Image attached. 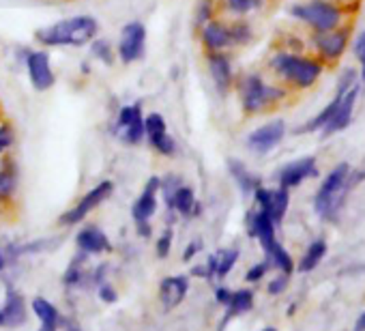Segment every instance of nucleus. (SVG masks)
<instances>
[{
  "label": "nucleus",
  "mask_w": 365,
  "mask_h": 331,
  "mask_svg": "<svg viewBox=\"0 0 365 331\" xmlns=\"http://www.w3.org/2000/svg\"><path fill=\"white\" fill-rule=\"evenodd\" d=\"M99 35V22L93 16H73L50 26H43L35 33V39L41 46H71L82 48L88 46Z\"/></svg>",
  "instance_id": "1"
},
{
  "label": "nucleus",
  "mask_w": 365,
  "mask_h": 331,
  "mask_svg": "<svg viewBox=\"0 0 365 331\" xmlns=\"http://www.w3.org/2000/svg\"><path fill=\"white\" fill-rule=\"evenodd\" d=\"M269 67L279 76L284 82L292 84L294 88H309L318 82L322 73V63L307 58V56H297L290 52H279L271 58Z\"/></svg>",
  "instance_id": "2"
},
{
  "label": "nucleus",
  "mask_w": 365,
  "mask_h": 331,
  "mask_svg": "<svg viewBox=\"0 0 365 331\" xmlns=\"http://www.w3.org/2000/svg\"><path fill=\"white\" fill-rule=\"evenodd\" d=\"M239 95H241L243 112L247 116H254L273 108L277 101H282L286 97V91L282 86L267 84L260 73H247L239 82Z\"/></svg>",
  "instance_id": "3"
},
{
  "label": "nucleus",
  "mask_w": 365,
  "mask_h": 331,
  "mask_svg": "<svg viewBox=\"0 0 365 331\" xmlns=\"http://www.w3.org/2000/svg\"><path fill=\"white\" fill-rule=\"evenodd\" d=\"M348 175H350V166L339 163L322 181L320 190L316 192V200H314V209H316V213L320 218H333V213L337 209V203H339L341 194L346 192Z\"/></svg>",
  "instance_id": "4"
},
{
  "label": "nucleus",
  "mask_w": 365,
  "mask_h": 331,
  "mask_svg": "<svg viewBox=\"0 0 365 331\" xmlns=\"http://www.w3.org/2000/svg\"><path fill=\"white\" fill-rule=\"evenodd\" d=\"M290 14L307 22L316 33L333 31L341 22V11L335 5L327 3V0H312V3H305V5H294Z\"/></svg>",
  "instance_id": "5"
},
{
  "label": "nucleus",
  "mask_w": 365,
  "mask_h": 331,
  "mask_svg": "<svg viewBox=\"0 0 365 331\" xmlns=\"http://www.w3.org/2000/svg\"><path fill=\"white\" fill-rule=\"evenodd\" d=\"M112 192H114V183H112V181H101V183H97L93 190H88V192L78 200L76 207L67 209V211L58 218V224H61V226H76V224L84 222L101 203H106V200L112 196Z\"/></svg>",
  "instance_id": "6"
},
{
  "label": "nucleus",
  "mask_w": 365,
  "mask_h": 331,
  "mask_svg": "<svg viewBox=\"0 0 365 331\" xmlns=\"http://www.w3.org/2000/svg\"><path fill=\"white\" fill-rule=\"evenodd\" d=\"M159 185H161V179L159 177H150L142 190V194L135 198L133 207H131V215H133V222H135V228H138V235L140 237H150L153 233V226H150V220L153 215L157 213V194H159Z\"/></svg>",
  "instance_id": "7"
},
{
  "label": "nucleus",
  "mask_w": 365,
  "mask_h": 331,
  "mask_svg": "<svg viewBox=\"0 0 365 331\" xmlns=\"http://www.w3.org/2000/svg\"><path fill=\"white\" fill-rule=\"evenodd\" d=\"M144 48H146V26L142 22L125 24L120 31L118 46H116V56L125 65H129L144 56Z\"/></svg>",
  "instance_id": "8"
},
{
  "label": "nucleus",
  "mask_w": 365,
  "mask_h": 331,
  "mask_svg": "<svg viewBox=\"0 0 365 331\" xmlns=\"http://www.w3.org/2000/svg\"><path fill=\"white\" fill-rule=\"evenodd\" d=\"M284 136H286V123L282 118L269 121L247 136V148L256 155H267L284 140Z\"/></svg>",
  "instance_id": "9"
},
{
  "label": "nucleus",
  "mask_w": 365,
  "mask_h": 331,
  "mask_svg": "<svg viewBox=\"0 0 365 331\" xmlns=\"http://www.w3.org/2000/svg\"><path fill=\"white\" fill-rule=\"evenodd\" d=\"M26 69H29V78L31 84L37 93H46L54 86L56 76L52 71V63H50V54L46 50H31V54L26 56Z\"/></svg>",
  "instance_id": "10"
},
{
  "label": "nucleus",
  "mask_w": 365,
  "mask_h": 331,
  "mask_svg": "<svg viewBox=\"0 0 365 331\" xmlns=\"http://www.w3.org/2000/svg\"><path fill=\"white\" fill-rule=\"evenodd\" d=\"M198 41L205 48V52H226L232 46V35H230V24L224 20L213 18L205 26L198 29Z\"/></svg>",
  "instance_id": "11"
},
{
  "label": "nucleus",
  "mask_w": 365,
  "mask_h": 331,
  "mask_svg": "<svg viewBox=\"0 0 365 331\" xmlns=\"http://www.w3.org/2000/svg\"><path fill=\"white\" fill-rule=\"evenodd\" d=\"M254 200L258 205V209H262L271 220L273 224H282L286 211H288V203H290V196H288V190L284 188H277V190H267V188H256L254 190Z\"/></svg>",
  "instance_id": "12"
},
{
  "label": "nucleus",
  "mask_w": 365,
  "mask_h": 331,
  "mask_svg": "<svg viewBox=\"0 0 365 331\" xmlns=\"http://www.w3.org/2000/svg\"><path fill=\"white\" fill-rule=\"evenodd\" d=\"M26 322H29V307H26L24 297L18 290L7 288L5 303L0 305V327L18 329Z\"/></svg>",
  "instance_id": "13"
},
{
  "label": "nucleus",
  "mask_w": 365,
  "mask_h": 331,
  "mask_svg": "<svg viewBox=\"0 0 365 331\" xmlns=\"http://www.w3.org/2000/svg\"><path fill=\"white\" fill-rule=\"evenodd\" d=\"M207 67L211 73V80L220 93H228L235 84V71L230 56L226 52H207Z\"/></svg>",
  "instance_id": "14"
},
{
  "label": "nucleus",
  "mask_w": 365,
  "mask_h": 331,
  "mask_svg": "<svg viewBox=\"0 0 365 331\" xmlns=\"http://www.w3.org/2000/svg\"><path fill=\"white\" fill-rule=\"evenodd\" d=\"M314 175H316V157L307 155V157L294 159L279 170V188H284V190L297 188Z\"/></svg>",
  "instance_id": "15"
},
{
  "label": "nucleus",
  "mask_w": 365,
  "mask_h": 331,
  "mask_svg": "<svg viewBox=\"0 0 365 331\" xmlns=\"http://www.w3.org/2000/svg\"><path fill=\"white\" fill-rule=\"evenodd\" d=\"M356 95H359V86H356V84H354L352 88L346 91V95L339 99V103H337L333 116H331L329 123L322 127V136H324V138H327V136H333V133H337V131H341L344 127L350 125V121H352V108H354Z\"/></svg>",
  "instance_id": "16"
},
{
  "label": "nucleus",
  "mask_w": 365,
  "mask_h": 331,
  "mask_svg": "<svg viewBox=\"0 0 365 331\" xmlns=\"http://www.w3.org/2000/svg\"><path fill=\"white\" fill-rule=\"evenodd\" d=\"M76 245H78V250L80 252H84V254H106V252H112V241L108 239V235L99 228V226H95V224H88V226H84L80 233H78V237H76Z\"/></svg>",
  "instance_id": "17"
},
{
  "label": "nucleus",
  "mask_w": 365,
  "mask_h": 331,
  "mask_svg": "<svg viewBox=\"0 0 365 331\" xmlns=\"http://www.w3.org/2000/svg\"><path fill=\"white\" fill-rule=\"evenodd\" d=\"M348 29H333V31H327V33H318L316 35V48L318 52L327 58V61H337L346 46H348Z\"/></svg>",
  "instance_id": "18"
},
{
  "label": "nucleus",
  "mask_w": 365,
  "mask_h": 331,
  "mask_svg": "<svg viewBox=\"0 0 365 331\" xmlns=\"http://www.w3.org/2000/svg\"><path fill=\"white\" fill-rule=\"evenodd\" d=\"M247 224H250V235L260 241L264 252H269L277 243V239H275V224H273V220L262 209L250 213Z\"/></svg>",
  "instance_id": "19"
},
{
  "label": "nucleus",
  "mask_w": 365,
  "mask_h": 331,
  "mask_svg": "<svg viewBox=\"0 0 365 331\" xmlns=\"http://www.w3.org/2000/svg\"><path fill=\"white\" fill-rule=\"evenodd\" d=\"M190 290V280L185 275H170L163 277L159 284V301L165 307H176L178 303H182Z\"/></svg>",
  "instance_id": "20"
},
{
  "label": "nucleus",
  "mask_w": 365,
  "mask_h": 331,
  "mask_svg": "<svg viewBox=\"0 0 365 331\" xmlns=\"http://www.w3.org/2000/svg\"><path fill=\"white\" fill-rule=\"evenodd\" d=\"M168 209L170 211H176L180 215H185V218H196L202 211V207L196 200V192L192 188H187V185H180L174 192V196L168 203Z\"/></svg>",
  "instance_id": "21"
},
{
  "label": "nucleus",
  "mask_w": 365,
  "mask_h": 331,
  "mask_svg": "<svg viewBox=\"0 0 365 331\" xmlns=\"http://www.w3.org/2000/svg\"><path fill=\"white\" fill-rule=\"evenodd\" d=\"M31 307H33L35 316L39 318V322L43 325V329H56L63 320L61 310L54 303H50L46 297H35L31 301Z\"/></svg>",
  "instance_id": "22"
},
{
  "label": "nucleus",
  "mask_w": 365,
  "mask_h": 331,
  "mask_svg": "<svg viewBox=\"0 0 365 331\" xmlns=\"http://www.w3.org/2000/svg\"><path fill=\"white\" fill-rule=\"evenodd\" d=\"M254 307V292L250 288H241V290H235L228 305H226V316H224V325H228L232 318H237L239 314H245Z\"/></svg>",
  "instance_id": "23"
},
{
  "label": "nucleus",
  "mask_w": 365,
  "mask_h": 331,
  "mask_svg": "<svg viewBox=\"0 0 365 331\" xmlns=\"http://www.w3.org/2000/svg\"><path fill=\"white\" fill-rule=\"evenodd\" d=\"M228 170H230V175L235 177L239 190H241L245 196H247V194H254V190L260 188L258 177L252 175V173L247 170V166H245L243 161H239V159H228Z\"/></svg>",
  "instance_id": "24"
},
{
  "label": "nucleus",
  "mask_w": 365,
  "mask_h": 331,
  "mask_svg": "<svg viewBox=\"0 0 365 331\" xmlns=\"http://www.w3.org/2000/svg\"><path fill=\"white\" fill-rule=\"evenodd\" d=\"M16 190H18V173H16V166L7 161L3 168H0V203L14 200Z\"/></svg>",
  "instance_id": "25"
},
{
  "label": "nucleus",
  "mask_w": 365,
  "mask_h": 331,
  "mask_svg": "<svg viewBox=\"0 0 365 331\" xmlns=\"http://www.w3.org/2000/svg\"><path fill=\"white\" fill-rule=\"evenodd\" d=\"M324 254H327V243H324L322 239L314 241V243L307 248V252L303 254V258H301V263H299V271L307 273V271L316 269V267L320 265V260L324 258Z\"/></svg>",
  "instance_id": "26"
},
{
  "label": "nucleus",
  "mask_w": 365,
  "mask_h": 331,
  "mask_svg": "<svg viewBox=\"0 0 365 331\" xmlns=\"http://www.w3.org/2000/svg\"><path fill=\"white\" fill-rule=\"evenodd\" d=\"M267 260L271 263V267H277L282 273L290 275L292 269H294V263L290 258V254L282 248V243H275L269 252H267Z\"/></svg>",
  "instance_id": "27"
},
{
  "label": "nucleus",
  "mask_w": 365,
  "mask_h": 331,
  "mask_svg": "<svg viewBox=\"0 0 365 331\" xmlns=\"http://www.w3.org/2000/svg\"><path fill=\"white\" fill-rule=\"evenodd\" d=\"M168 133V125H165V118L159 114V112H150L148 116H144V138L148 142L161 138Z\"/></svg>",
  "instance_id": "28"
},
{
  "label": "nucleus",
  "mask_w": 365,
  "mask_h": 331,
  "mask_svg": "<svg viewBox=\"0 0 365 331\" xmlns=\"http://www.w3.org/2000/svg\"><path fill=\"white\" fill-rule=\"evenodd\" d=\"M88 46H91V52H93L95 58H99V61L106 63V65H114L116 50H114V46H112L108 39H93Z\"/></svg>",
  "instance_id": "29"
},
{
  "label": "nucleus",
  "mask_w": 365,
  "mask_h": 331,
  "mask_svg": "<svg viewBox=\"0 0 365 331\" xmlns=\"http://www.w3.org/2000/svg\"><path fill=\"white\" fill-rule=\"evenodd\" d=\"M260 5H262V0H222V7L232 16H247Z\"/></svg>",
  "instance_id": "30"
},
{
  "label": "nucleus",
  "mask_w": 365,
  "mask_h": 331,
  "mask_svg": "<svg viewBox=\"0 0 365 331\" xmlns=\"http://www.w3.org/2000/svg\"><path fill=\"white\" fill-rule=\"evenodd\" d=\"M215 256H217V273L215 275L217 277H226L235 269V265L239 260V250H222Z\"/></svg>",
  "instance_id": "31"
},
{
  "label": "nucleus",
  "mask_w": 365,
  "mask_h": 331,
  "mask_svg": "<svg viewBox=\"0 0 365 331\" xmlns=\"http://www.w3.org/2000/svg\"><path fill=\"white\" fill-rule=\"evenodd\" d=\"M217 14V3L215 0H200L196 7V31L200 26H205L207 22H211Z\"/></svg>",
  "instance_id": "32"
},
{
  "label": "nucleus",
  "mask_w": 365,
  "mask_h": 331,
  "mask_svg": "<svg viewBox=\"0 0 365 331\" xmlns=\"http://www.w3.org/2000/svg\"><path fill=\"white\" fill-rule=\"evenodd\" d=\"M230 35H232V46H235V48H237V46H247V44L252 41V37H254L252 26L245 24V22H235V24H230Z\"/></svg>",
  "instance_id": "33"
},
{
  "label": "nucleus",
  "mask_w": 365,
  "mask_h": 331,
  "mask_svg": "<svg viewBox=\"0 0 365 331\" xmlns=\"http://www.w3.org/2000/svg\"><path fill=\"white\" fill-rule=\"evenodd\" d=\"M142 116V103H131V106H123L116 114V131H120L123 127H127L133 118Z\"/></svg>",
  "instance_id": "34"
},
{
  "label": "nucleus",
  "mask_w": 365,
  "mask_h": 331,
  "mask_svg": "<svg viewBox=\"0 0 365 331\" xmlns=\"http://www.w3.org/2000/svg\"><path fill=\"white\" fill-rule=\"evenodd\" d=\"M148 144H150L153 151H157L163 157H174L176 155V140L170 133H165V136H161V138H157V140H153Z\"/></svg>",
  "instance_id": "35"
},
{
  "label": "nucleus",
  "mask_w": 365,
  "mask_h": 331,
  "mask_svg": "<svg viewBox=\"0 0 365 331\" xmlns=\"http://www.w3.org/2000/svg\"><path fill=\"white\" fill-rule=\"evenodd\" d=\"M16 144V129L9 121H0V155H5Z\"/></svg>",
  "instance_id": "36"
},
{
  "label": "nucleus",
  "mask_w": 365,
  "mask_h": 331,
  "mask_svg": "<svg viewBox=\"0 0 365 331\" xmlns=\"http://www.w3.org/2000/svg\"><path fill=\"white\" fill-rule=\"evenodd\" d=\"M180 185H182V179H180L178 175H168V177H163V179H161L159 192L163 194V198H165V205L170 203V198L174 196V192H176Z\"/></svg>",
  "instance_id": "37"
},
{
  "label": "nucleus",
  "mask_w": 365,
  "mask_h": 331,
  "mask_svg": "<svg viewBox=\"0 0 365 331\" xmlns=\"http://www.w3.org/2000/svg\"><path fill=\"white\" fill-rule=\"evenodd\" d=\"M172 230L165 228L159 237H157V243H155V252H157V258H168L170 250H172Z\"/></svg>",
  "instance_id": "38"
},
{
  "label": "nucleus",
  "mask_w": 365,
  "mask_h": 331,
  "mask_svg": "<svg viewBox=\"0 0 365 331\" xmlns=\"http://www.w3.org/2000/svg\"><path fill=\"white\" fill-rule=\"evenodd\" d=\"M269 267H271V263L269 260H264V263H258V265H254L250 271H247V275H245V280L247 282H260L264 275H267V271H269Z\"/></svg>",
  "instance_id": "39"
},
{
  "label": "nucleus",
  "mask_w": 365,
  "mask_h": 331,
  "mask_svg": "<svg viewBox=\"0 0 365 331\" xmlns=\"http://www.w3.org/2000/svg\"><path fill=\"white\" fill-rule=\"evenodd\" d=\"M286 288H288V275L286 273H282V275H277L275 280L269 282V292L271 295H282Z\"/></svg>",
  "instance_id": "40"
},
{
  "label": "nucleus",
  "mask_w": 365,
  "mask_h": 331,
  "mask_svg": "<svg viewBox=\"0 0 365 331\" xmlns=\"http://www.w3.org/2000/svg\"><path fill=\"white\" fill-rule=\"evenodd\" d=\"M99 297H101V301H106V303H114V301L118 299V292H116L108 282H103V284H99Z\"/></svg>",
  "instance_id": "41"
},
{
  "label": "nucleus",
  "mask_w": 365,
  "mask_h": 331,
  "mask_svg": "<svg viewBox=\"0 0 365 331\" xmlns=\"http://www.w3.org/2000/svg\"><path fill=\"white\" fill-rule=\"evenodd\" d=\"M200 248H202V241H192L187 248H185V252H182V260L185 263H190L198 252H200Z\"/></svg>",
  "instance_id": "42"
},
{
  "label": "nucleus",
  "mask_w": 365,
  "mask_h": 331,
  "mask_svg": "<svg viewBox=\"0 0 365 331\" xmlns=\"http://www.w3.org/2000/svg\"><path fill=\"white\" fill-rule=\"evenodd\" d=\"M230 297H232V290H228L226 286H220V288L215 290V299H217L220 305H228Z\"/></svg>",
  "instance_id": "43"
},
{
  "label": "nucleus",
  "mask_w": 365,
  "mask_h": 331,
  "mask_svg": "<svg viewBox=\"0 0 365 331\" xmlns=\"http://www.w3.org/2000/svg\"><path fill=\"white\" fill-rule=\"evenodd\" d=\"M354 54L359 56V61H363V56H365V31L354 41Z\"/></svg>",
  "instance_id": "44"
},
{
  "label": "nucleus",
  "mask_w": 365,
  "mask_h": 331,
  "mask_svg": "<svg viewBox=\"0 0 365 331\" xmlns=\"http://www.w3.org/2000/svg\"><path fill=\"white\" fill-rule=\"evenodd\" d=\"M3 269H5V256H3V252H0V273H3Z\"/></svg>",
  "instance_id": "45"
},
{
  "label": "nucleus",
  "mask_w": 365,
  "mask_h": 331,
  "mask_svg": "<svg viewBox=\"0 0 365 331\" xmlns=\"http://www.w3.org/2000/svg\"><path fill=\"white\" fill-rule=\"evenodd\" d=\"M260 331H277L275 327H264V329H260Z\"/></svg>",
  "instance_id": "46"
},
{
  "label": "nucleus",
  "mask_w": 365,
  "mask_h": 331,
  "mask_svg": "<svg viewBox=\"0 0 365 331\" xmlns=\"http://www.w3.org/2000/svg\"><path fill=\"white\" fill-rule=\"evenodd\" d=\"M69 331H80V327H76V325H71V327H69Z\"/></svg>",
  "instance_id": "47"
},
{
  "label": "nucleus",
  "mask_w": 365,
  "mask_h": 331,
  "mask_svg": "<svg viewBox=\"0 0 365 331\" xmlns=\"http://www.w3.org/2000/svg\"><path fill=\"white\" fill-rule=\"evenodd\" d=\"M361 63H363V80H365V56H363V61H361Z\"/></svg>",
  "instance_id": "48"
},
{
  "label": "nucleus",
  "mask_w": 365,
  "mask_h": 331,
  "mask_svg": "<svg viewBox=\"0 0 365 331\" xmlns=\"http://www.w3.org/2000/svg\"><path fill=\"white\" fill-rule=\"evenodd\" d=\"M41 331H56V329H41Z\"/></svg>",
  "instance_id": "49"
}]
</instances>
